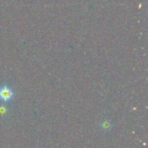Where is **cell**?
Wrapping results in <instances>:
<instances>
[{
  "label": "cell",
  "mask_w": 148,
  "mask_h": 148,
  "mask_svg": "<svg viewBox=\"0 0 148 148\" xmlns=\"http://www.w3.org/2000/svg\"><path fill=\"white\" fill-rule=\"evenodd\" d=\"M14 95V92L10 87L4 85L0 88V100L3 102H8L11 101Z\"/></svg>",
  "instance_id": "1"
},
{
  "label": "cell",
  "mask_w": 148,
  "mask_h": 148,
  "mask_svg": "<svg viewBox=\"0 0 148 148\" xmlns=\"http://www.w3.org/2000/svg\"><path fill=\"white\" fill-rule=\"evenodd\" d=\"M101 127H102V128L103 130H108L111 127V124L109 121H105L102 123V126Z\"/></svg>",
  "instance_id": "2"
},
{
  "label": "cell",
  "mask_w": 148,
  "mask_h": 148,
  "mask_svg": "<svg viewBox=\"0 0 148 148\" xmlns=\"http://www.w3.org/2000/svg\"><path fill=\"white\" fill-rule=\"evenodd\" d=\"M6 111H7V108L4 106H0V114L4 115L6 114Z\"/></svg>",
  "instance_id": "3"
}]
</instances>
